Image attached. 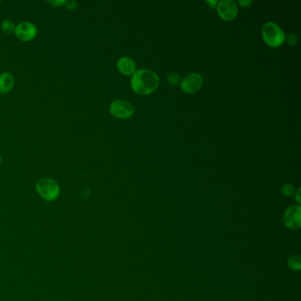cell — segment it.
<instances>
[{
	"label": "cell",
	"mask_w": 301,
	"mask_h": 301,
	"mask_svg": "<svg viewBox=\"0 0 301 301\" xmlns=\"http://www.w3.org/2000/svg\"><path fill=\"white\" fill-rule=\"evenodd\" d=\"M160 83L157 73L149 69L137 70L131 79V88L136 94L148 96L157 90Z\"/></svg>",
	"instance_id": "6da1fadb"
},
{
	"label": "cell",
	"mask_w": 301,
	"mask_h": 301,
	"mask_svg": "<svg viewBox=\"0 0 301 301\" xmlns=\"http://www.w3.org/2000/svg\"><path fill=\"white\" fill-rule=\"evenodd\" d=\"M262 35L265 43L272 48H277L285 42V34L279 26L273 22H268L262 29Z\"/></svg>",
	"instance_id": "7a4b0ae2"
},
{
	"label": "cell",
	"mask_w": 301,
	"mask_h": 301,
	"mask_svg": "<svg viewBox=\"0 0 301 301\" xmlns=\"http://www.w3.org/2000/svg\"><path fill=\"white\" fill-rule=\"evenodd\" d=\"M36 191L45 201H52L60 196V185L52 178H42L36 183Z\"/></svg>",
	"instance_id": "3957f363"
},
{
	"label": "cell",
	"mask_w": 301,
	"mask_h": 301,
	"mask_svg": "<svg viewBox=\"0 0 301 301\" xmlns=\"http://www.w3.org/2000/svg\"><path fill=\"white\" fill-rule=\"evenodd\" d=\"M110 112L117 119H129L134 114V107L128 101L115 100L110 104Z\"/></svg>",
	"instance_id": "277c9868"
},
{
	"label": "cell",
	"mask_w": 301,
	"mask_h": 301,
	"mask_svg": "<svg viewBox=\"0 0 301 301\" xmlns=\"http://www.w3.org/2000/svg\"><path fill=\"white\" fill-rule=\"evenodd\" d=\"M216 10L221 19L225 22L234 21L238 13L237 4L233 0H221L216 4Z\"/></svg>",
	"instance_id": "5b68a950"
},
{
	"label": "cell",
	"mask_w": 301,
	"mask_h": 301,
	"mask_svg": "<svg viewBox=\"0 0 301 301\" xmlns=\"http://www.w3.org/2000/svg\"><path fill=\"white\" fill-rule=\"evenodd\" d=\"M203 85V78L198 72H192L180 81V89L186 94H195Z\"/></svg>",
	"instance_id": "8992f818"
},
{
	"label": "cell",
	"mask_w": 301,
	"mask_h": 301,
	"mask_svg": "<svg viewBox=\"0 0 301 301\" xmlns=\"http://www.w3.org/2000/svg\"><path fill=\"white\" fill-rule=\"evenodd\" d=\"M36 26L30 22H22L15 27L14 33L19 40L22 42H30L37 35Z\"/></svg>",
	"instance_id": "52a82bcc"
},
{
	"label": "cell",
	"mask_w": 301,
	"mask_h": 301,
	"mask_svg": "<svg viewBox=\"0 0 301 301\" xmlns=\"http://www.w3.org/2000/svg\"><path fill=\"white\" fill-rule=\"evenodd\" d=\"M117 68L124 75H133L136 72L135 62L129 57H122L117 62Z\"/></svg>",
	"instance_id": "ba28073f"
},
{
	"label": "cell",
	"mask_w": 301,
	"mask_h": 301,
	"mask_svg": "<svg viewBox=\"0 0 301 301\" xmlns=\"http://www.w3.org/2000/svg\"><path fill=\"white\" fill-rule=\"evenodd\" d=\"M300 218H301V208L299 206H293L288 208L284 216L286 225L292 228H296L300 225Z\"/></svg>",
	"instance_id": "9c48e42d"
},
{
	"label": "cell",
	"mask_w": 301,
	"mask_h": 301,
	"mask_svg": "<svg viewBox=\"0 0 301 301\" xmlns=\"http://www.w3.org/2000/svg\"><path fill=\"white\" fill-rule=\"evenodd\" d=\"M14 86V78L9 72H3L0 74V94H7L13 89Z\"/></svg>",
	"instance_id": "30bf717a"
},
{
	"label": "cell",
	"mask_w": 301,
	"mask_h": 301,
	"mask_svg": "<svg viewBox=\"0 0 301 301\" xmlns=\"http://www.w3.org/2000/svg\"><path fill=\"white\" fill-rule=\"evenodd\" d=\"M1 30H3L5 34H11V33L14 32L15 25L12 21L5 20L1 24Z\"/></svg>",
	"instance_id": "8fae6325"
},
{
	"label": "cell",
	"mask_w": 301,
	"mask_h": 301,
	"mask_svg": "<svg viewBox=\"0 0 301 301\" xmlns=\"http://www.w3.org/2000/svg\"><path fill=\"white\" fill-rule=\"evenodd\" d=\"M282 193L285 196L290 197V196L294 195L296 191H295V187H293V185L285 184V185L283 186V188H282Z\"/></svg>",
	"instance_id": "7c38bea8"
},
{
	"label": "cell",
	"mask_w": 301,
	"mask_h": 301,
	"mask_svg": "<svg viewBox=\"0 0 301 301\" xmlns=\"http://www.w3.org/2000/svg\"><path fill=\"white\" fill-rule=\"evenodd\" d=\"M167 80L172 85H177L178 83H180V77L177 73H170L167 77Z\"/></svg>",
	"instance_id": "4fadbf2b"
},
{
	"label": "cell",
	"mask_w": 301,
	"mask_h": 301,
	"mask_svg": "<svg viewBox=\"0 0 301 301\" xmlns=\"http://www.w3.org/2000/svg\"><path fill=\"white\" fill-rule=\"evenodd\" d=\"M285 40L287 41V43H288L289 45H296L298 43V36L295 34H293V33H291V34H289L287 35V37H285Z\"/></svg>",
	"instance_id": "5bb4252c"
},
{
	"label": "cell",
	"mask_w": 301,
	"mask_h": 301,
	"mask_svg": "<svg viewBox=\"0 0 301 301\" xmlns=\"http://www.w3.org/2000/svg\"><path fill=\"white\" fill-rule=\"evenodd\" d=\"M65 4L67 6V9L70 10V11L75 10L78 6L76 1H66V4Z\"/></svg>",
	"instance_id": "9a60e30c"
},
{
	"label": "cell",
	"mask_w": 301,
	"mask_h": 301,
	"mask_svg": "<svg viewBox=\"0 0 301 301\" xmlns=\"http://www.w3.org/2000/svg\"><path fill=\"white\" fill-rule=\"evenodd\" d=\"M48 4H51L53 7H60L63 4H66V0H53V1H48Z\"/></svg>",
	"instance_id": "2e32d148"
},
{
	"label": "cell",
	"mask_w": 301,
	"mask_h": 301,
	"mask_svg": "<svg viewBox=\"0 0 301 301\" xmlns=\"http://www.w3.org/2000/svg\"><path fill=\"white\" fill-rule=\"evenodd\" d=\"M252 1L251 0H239L237 1V4L240 6V7H249L250 4H252Z\"/></svg>",
	"instance_id": "e0dca14e"
},
{
	"label": "cell",
	"mask_w": 301,
	"mask_h": 301,
	"mask_svg": "<svg viewBox=\"0 0 301 301\" xmlns=\"http://www.w3.org/2000/svg\"><path fill=\"white\" fill-rule=\"evenodd\" d=\"M207 3H208L209 5H211V7L213 8V7H215V5H216L218 2H217V1H207Z\"/></svg>",
	"instance_id": "ac0fdd59"
},
{
	"label": "cell",
	"mask_w": 301,
	"mask_h": 301,
	"mask_svg": "<svg viewBox=\"0 0 301 301\" xmlns=\"http://www.w3.org/2000/svg\"><path fill=\"white\" fill-rule=\"evenodd\" d=\"M0 165H1V156H0Z\"/></svg>",
	"instance_id": "d6986e66"
}]
</instances>
